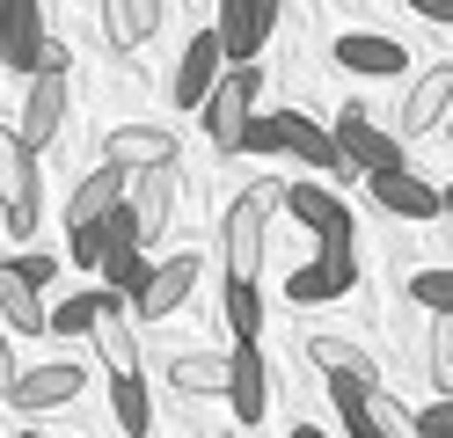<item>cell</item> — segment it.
<instances>
[{
    "label": "cell",
    "mask_w": 453,
    "mask_h": 438,
    "mask_svg": "<svg viewBox=\"0 0 453 438\" xmlns=\"http://www.w3.org/2000/svg\"><path fill=\"white\" fill-rule=\"evenodd\" d=\"M293 438H329V431H315V424H300V431H293Z\"/></svg>",
    "instance_id": "8d00e7d4"
},
{
    "label": "cell",
    "mask_w": 453,
    "mask_h": 438,
    "mask_svg": "<svg viewBox=\"0 0 453 438\" xmlns=\"http://www.w3.org/2000/svg\"><path fill=\"white\" fill-rule=\"evenodd\" d=\"M329 146H336V161H344V175L358 168L365 183H373V175H403V168H410V161H403V139H395V132H380L358 103H351V110H336Z\"/></svg>",
    "instance_id": "7a4b0ae2"
},
{
    "label": "cell",
    "mask_w": 453,
    "mask_h": 438,
    "mask_svg": "<svg viewBox=\"0 0 453 438\" xmlns=\"http://www.w3.org/2000/svg\"><path fill=\"white\" fill-rule=\"evenodd\" d=\"M168 212H176V183H168V168L161 175H125V219H132V242L139 249L168 227Z\"/></svg>",
    "instance_id": "5bb4252c"
},
{
    "label": "cell",
    "mask_w": 453,
    "mask_h": 438,
    "mask_svg": "<svg viewBox=\"0 0 453 438\" xmlns=\"http://www.w3.org/2000/svg\"><path fill=\"white\" fill-rule=\"evenodd\" d=\"M329 402L344 409L351 438H410V409L388 388H358V380H329Z\"/></svg>",
    "instance_id": "5b68a950"
},
{
    "label": "cell",
    "mask_w": 453,
    "mask_h": 438,
    "mask_svg": "<svg viewBox=\"0 0 453 438\" xmlns=\"http://www.w3.org/2000/svg\"><path fill=\"white\" fill-rule=\"evenodd\" d=\"M110 417H118L132 438L154 431V402H147V380L139 373H110Z\"/></svg>",
    "instance_id": "484cf974"
},
{
    "label": "cell",
    "mask_w": 453,
    "mask_h": 438,
    "mask_svg": "<svg viewBox=\"0 0 453 438\" xmlns=\"http://www.w3.org/2000/svg\"><path fill=\"white\" fill-rule=\"evenodd\" d=\"M351 285H358V256H351V242H322V256L300 263L286 292H293V307H329V300H344Z\"/></svg>",
    "instance_id": "ba28073f"
},
{
    "label": "cell",
    "mask_w": 453,
    "mask_h": 438,
    "mask_svg": "<svg viewBox=\"0 0 453 438\" xmlns=\"http://www.w3.org/2000/svg\"><path fill=\"white\" fill-rule=\"evenodd\" d=\"M118 204H125V175H118V168L81 175V183H73V197H66V234H73V227H96L103 212H118Z\"/></svg>",
    "instance_id": "603a6c76"
},
{
    "label": "cell",
    "mask_w": 453,
    "mask_h": 438,
    "mask_svg": "<svg viewBox=\"0 0 453 438\" xmlns=\"http://www.w3.org/2000/svg\"><path fill=\"white\" fill-rule=\"evenodd\" d=\"M59 132H66V81H30V96H22V117L8 125V139L37 161Z\"/></svg>",
    "instance_id": "9c48e42d"
},
{
    "label": "cell",
    "mask_w": 453,
    "mask_h": 438,
    "mask_svg": "<svg viewBox=\"0 0 453 438\" xmlns=\"http://www.w3.org/2000/svg\"><path fill=\"white\" fill-rule=\"evenodd\" d=\"M22 438H37V431H22Z\"/></svg>",
    "instance_id": "74e56055"
},
{
    "label": "cell",
    "mask_w": 453,
    "mask_h": 438,
    "mask_svg": "<svg viewBox=\"0 0 453 438\" xmlns=\"http://www.w3.org/2000/svg\"><path fill=\"white\" fill-rule=\"evenodd\" d=\"M219 73H226L219 37H212V29H197V37L183 44V58H176V81H168L176 110H205V96H212V81H219Z\"/></svg>",
    "instance_id": "4fadbf2b"
},
{
    "label": "cell",
    "mask_w": 453,
    "mask_h": 438,
    "mask_svg": "<svg viewBox=\"0 0 453 438\" xmlns=\"http://www.w3.org/2000/svg\"><path fill=\"white\" fill-rule=\"evenodd\" d=\"M257 96H264V66H226L205 96V139L219 154H242V132L257 117Z\"/></svg>",
    "instance_id": "3957f363"
},
{
    "label": "cell",
    "mask_w": 453,
    "mask_h": 438,
    "mask_svg": "<svg viewBox=\"0 0 453 438\" xmlns=\"http://www.w3.org/2000/svg\"><path fill=\"white\" fill-rule=\"evenodd\" d=\"M168 380H176V395H226V358L219 350H183Z\"/></svg>",
    "instance_id": "4316f807"
},
{
    "label": "cell",
    "mask_w": 453,
    "mask_h": 438,
    "mask_svg": "<svg viewBox=\"0 0 453 438\" xmlns=\"http://www.w3.org/2000/svg\"><path fill=\"white\" fill-rule=\"evenodd\" d=\"M410 300L432 307V314H446V307H453V271H417V278H410Z\"/></svg>",
    "instance_id": "4dcf8cb0"
},
{
    "label": "cell",
    "mask_w": 453,
    "mask_h": 438,
    "mask_svg": "<svg viewBox=\"0 0 453 438\" xmlns=\"http://www.w3.org/2000/svg\"><path fill=\"white\" fill-rule=\"evenodd\" d=\"M96 329V292H73V300L44 307V336H88Z\"/></svg>",
    "instance_id": "f546056e"
},
{
    "label": "cell",
    "mask_w": 453,
    "mask_h": 438,
    "mask_svg": "<svg viewBox=\"0 0 453 438\" xmlns=\"http://www.w3.org/2000/svg\"><path fill=\"white\" fill-rule=\"evenodd\" d=\"M264 395H271L264 350H257V343H234V350H226V409H234L242 424H257V417H264Z\"/></svg>",
    "instance_id": "e0dca14e"
},
{
    "label": "cell",
    "mask_w": 453,
    "mask_h": 438,
    "mask_svg": "<svg viewBox=\"0 0 453 438\" xmlns=\"http://www.w3.org/2000/svg\"><path fill=\"white\" fill-rule=\"evenodd\" d=\"M147 278H154V263L139 256V249H118V256H103V292L110 300H139V292H147Z\"/></svg>",
    "instance_id": "83f0119b"
},
{
    "label": "cell",
    "mask_w": 453,
    "mask_h": 438,
    "mask_svg": "<svg viewBox=\"0 0 453 438\" xmlns=\"http://www.w3.org/2000/svg\"><path fill=\"white\" fill-rule=\"evenodd\" d=\"M0 329L15 336H44V292H30L8 263H0Z\"/></svg>",
    "instance_id": "d4e9b609"
},
{
    "label": "cell",
    "mask_w": 453,
    "mask_h": 438,
    "mask_svg": "<svg viewBox=\"0 0 453 438\" xmlns=\"http://www.w3.org/2000/svg\"><path fill=\"white\" fill-rule=\"evenodd\" d=\"M307 365L329 373V380H358V388H380V365L365 358L351 336H307Z\"/></svg>",
    "instance_id": "7402d4cb"
},
{
    "label": "cell",
    "mask_w": 453,
    "mask_h": 438,
    "mask_svg": "<svg viewBox=\"0 0 453 438\" xmlns=\"http://www.w3.org/2000/svg\"><path fill=\"white\" fill-rule=\"evenodd\" d=\"M44 51V8L37 0H0V73H37Z\"/></svg>",
    "instance_id": "7c38bea8"
},
{
    "label": "cell",
    "mask_w": 453,
    "mask_h": 438,
    "mask_svg": "<svg viewBox=\"0 0 453 438\" xmlns=\"http://www.w3.org/2000/svg\"><path fill=\"white\" fill-rule=\"evenodd\" d=\"M8 271H15L22 285H30V292H44L51 278H59V256H44V249H22V256L8 263Z\"/></svg>",
    "instance_id": "d6a6232c"
},
{
    "label": "cell",
    "mask_w": 453,
    "mask_h": 438,
    "mask_svg": "<svg viewBox=\"0 0 453 438\" xmlns=\"http://www.w3.org/2000/svg\"><path fill=\"white\" fill-rule=\"evenodd\" d=\"M365 197L380 204V212H395V219H439L446 212V190L439 183H424V175H373V183H365Z\"/></svg>",
    "instance_id": "9a60e30c"
},
{
    "label": "cell",
    "mask_w": 453,
    "mask_h": 438,
    "mask_svg": "<svg viewBox=\"0 0 453 438\" xmlns=\"http://www.w3.org/2000/svg\"><path fill=\"white\" fill-rule=\"evenodd\" d=\"M271 29H278V8H271V0H219L212 37H219V58H226V66H257V51H264Z\"/></svg>",
    "instance_id": "8992f818"
},
{
    "label": "cell",
    "mask_w": 453,
    "mask_h": 438,
    "mask_svg": "<svg viewBox=\"0 0 453 438\" xmlns=\"http://www.w3.org/2000/svg\"><path fill=\"white\" fill-rule=\"evenodd\" d=\"M446 110H453V66H432V73L410 88V103H403V132H410V139L439 132V125H446Z\"/></svg>",
    "instance_id": "ffe728a7"
},
{
    "label": "cell",
    "mask_w": 453,
    "mask_h": 438,
    "mask_svg": "<svg viewBox=\"0 0 453 438\" xmlns=\"http://www.w3.org/2000/svg\"><path fill=\"white\" fill-rule=\"evenodd\" d=\"M190 292H197V256H168V263H154V278H147V292L132 300V314H139V321H168Z\"/></svg>",
    "instance_id": "2e32d148"
},
{
    "label": "cell",
    "mask_w": 453,
    "mask_h": 438,
    "mask_svg": "<svg viewBox=\"0 0 453 438\" xmlns=\"http://www.w3.org/2000/svg\"><path fill=\"white\" fill-rule=\"evenodd\" d=\"M278 154L307 161L315 175H344V161H336L329 132H322V125H315V117H307V110H278Z\"/></svg>",
    "instance_id": "ac0fdd59"
},
{
    "label": "cell",
    "mask_w": 453,
    "mask_h": 438,
    "mask_svg": "<svg viewBox=\"0 0 453 438\" xmlns=\"http://www.w3.org/2000/svg\"><path fill=\"white\" fill-rule=\"evenodd\" d=\"M81 388H88V373L66 365V358H51V365H30V373H22L8 402L22 409V417H51V409H73Z\"/></svg>",
    "instance_id": "30bf717a"
},
{
    "label": "cell",
    "mask_w": 453,
    "mask_h": 438,
    "mask_svg": "<svg viewBox=\"0 0 453 438\" xmlns=\"http://www.w3.org/2000/svg\"><path fill=\"white\" fill-rule=\"evenodd\" d=\"M336 66H344V73H365V81H388V73L410 66V51L395 44V37H365V29H358V37H336Z\"/></svg>",
    "instance_id": "44dd1931"
},
{
    "label": "cell",
    "mask_w": 453,
    "mask_h": 438,
    "mask_svg": "<svg viewBox=\"0 0 453 438\" xmlns=\"http://www.w3.org/2000/svg\"><path fill=\"white\" fill-rule=\"evenodd\" d=\"M96 350L110 358V373H139V343H132V314L125 300H110V292H96Z\"/></svg>",
    "instance_id": "d6986e66"
},
{
    "label": "cell",
    "mask_w": 453,
    "mask_h": 438,
    "mask_svg": "<svg viewBox=\"0 0 453 438\" xmlns=\"http://www.w3.org/2000/svg\"><path fill=\"white\" fill-rule=\"evenodd\" d=\"M242 154H278V110H257V117H249Z\"/></svg>",
    "instance_id": "836d02e7"
},
{
    "label": "cell",
    "mask_w": 453,
    "mask_h": 438,
    "mask_svg": "<svg viewBox=\"0 0 453 438\" xmlns=\"http://www.w3.org/2000/svg\"><path fill=\"white\" fill-rule=\"evenodd\" d=\"M432 380H439V388L453 380V329H446V314H439V329H432Z\"/></svg>",
    "instance_id": "e575fe53"
},
{
    "label": "cell",
    "mask_w": 453,
    "mask_h": 438,
    "mask_svg": "<svg viewBox=\"0 0 453 438\" xmlns=\"http://www.w3.org/2000/svg\"><path fill=\"white\" fill-rule=\"evenodd\" d=\"M278 204H286L315 242H351V204L336 197L329 183H293V190H278Z\"/></svg>",
    "instance_id": "8fae6325"
},
{
    "label": "cell",
    "mask_w": 453,
    "mask_h": 438,
    "mask_svg": "<svg viewBox=\"0 0 453 438\" xmlns=\"http://www.w3.org/2000/svg\"><path fill=\"white\" fill-rule=\"evenodd\" d=\"M15 380H22V373H15V350H8V329H0V402L15 395Z\"/></svg>",
    "instance_id": "d590c367"
},
{
    "label": "cell",
    "mask_w": 453,
    "mask_h": 438,
    "mask_svg": "<svg viewBox=\"0 0 453 438\" xmlns=\"http://www.w3.org/2000/svg\"><path fill=\"white\" fill-rule=\"evenodd\" d=\"M0 212H8L15 242H22V234H37V212H44V168L8 139V125H0Z\"/></svg>",
    "instance_id": "277c9868"
},
{
    "label": "cell",
    "mask_w": 453,
    "mask_h": 438,
    "mask_svg": "<svg viewBox=\"0 0 453 438\" xmlns=\"http://www.w3.org/2000/svg\"><path fill=\"white\" fill-rule=\"evenodd\" d=\"M226 329H234V343L264 336V292L257 285H226Z\"/></svg>",
    "instance_id": "f1b7e54d"
},
{
    "label": "cell",
    "mask_w": 453,
    "mask_h": 438,
    "mask_svg": "<svg viewBox=\"0 0 453 438\" xmlns=\"http://www.w3.org/2000/svg\"><path fill=\"white\" fill-rule=\"evenodd\" d=\"M103 168H118V175H161V168H176V132H168V125H118L103 139Z\"/></svg>",
    "instance_id": "52a82bcc"
},
{
    "label": "cell",
    "mask_w": 453,
    "mask_h": 438,
    "mask_svg": "<svg viewBox=\"0 0 453 438\" xmlns=\"http://www.w3.org/2000/svg\"><path fill=\"white\" fill-rule=\"evenodd\" d=\"M278 212V183H249L219 219V256H226V285H257L264 271V227Z\"/></svg>",
    "instance_id": "6da1fadb"
},
{
    "label": "cell",
    "mask_w": 453,
    "mask_h": 438,
    "mask_svg": "<svg viewBox=\"0 0 453 438\" xmlns=\"http://www.w3.org/2000/svg\"><path fill=\"white\" fill-rule=\"evenodd\" d=\"M161 29V0H103V37L118 51H139Z\"/></svg>",
    "instance_id": "cb8c5ba5"
},
{
    "label": "cell",
    "mask_w": 453,
    "mask_h": 438,
    "mask_svg": "<svg viewBox=\"0 0 453 438\" xmlns=\"http://www.w3.org/2000/svg\"><path fill=\"white\" fill-rule=\"evenodd\" d=\"M410 438H453V402L439 395V402H424V409H410Z\"/></svg>",
    "instance_id": "1f68e13d"
}]
</instances>
